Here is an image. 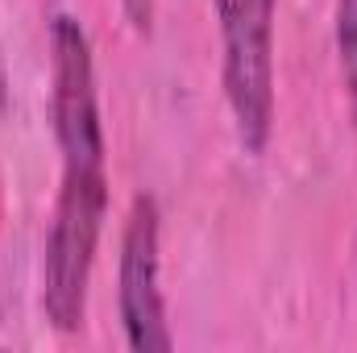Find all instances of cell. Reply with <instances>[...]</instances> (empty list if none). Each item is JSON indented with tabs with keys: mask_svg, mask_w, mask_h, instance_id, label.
Here are the masks:
<instances>
[{
	"mask_svg": "<svg viewBox=\"0 0 357 353\" xmlns=\"http://www.w3.org/2000/svg\"><path fill=\"white\" fill-rule=\"evenodd\" d=\"M50 84L63 183L42 258V312L59 333H75L88 312V283L108 212V175L91 42L84 25L67 13L50 21Z\"/></svg>",
	"mask_w": 357,
	"mask_h": 353,
	"instance_id": "6da1fadb",
	"label": "cell"
},
{
	"mask_svg": "<svg viewBox=\"0 0 357 353\" xmlns=\"http://www.w3.org/2000/svg\"><path fill=\"white\" fill-rule=\"evenodd\" d=\"M220 75L245 154H262L274 129V0H216Z\"/></svg>",
	"mask_w": 357,
	"mask_h": 353,
	"instance_id": "7a4b0ae2",
	"label": "cell"
},
{
	"mask_svg": "<svg viewBox=\"0 0 357 353\" xmlns=\"http://www.w3.org/2000/svg\"><path fill=\"white\" fill-rule=\"evenodd\" d=\"M116 308L129 350L167 353L175 345L162 303V233H158V204L137 195L121 233V262H116Z\"/></svg>",
	"mask_w": 357,
	"mask_h": 353,
	"instance_id": "3957f363",
	"label": "cell"
},
{
	"mask_svg": "<svg viewBox=\"0 0 357 353\" xmlns=\"http://www.w3.org/2000/svg\"><path fill=\"white\" fill-rule=\"evenodd\" d=\"M337 54H341V75L357 117V0H337Z\"/></svg>",
	"mask_w": 357,
	"mask_h": 353,
	"instance_id": "277c9868",
	"label": "cell"
},
{
	"mask_svg": "<svg viewBox=\"0 0 357 353\" xmlns=\"http://www.w3.org/2000/svg\"><path fill=\"white\" fill-rule=\"evenodd\" d=\"M121 8H125L129 25L137 33H150V25H154V0H121Z\"/></svg>",
	"mask_w": 357,
	"mask_h": 353,
	"instance_id": "5b68a950",
	"label": "cell"
}]
</instances>
